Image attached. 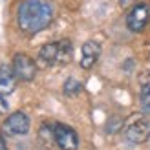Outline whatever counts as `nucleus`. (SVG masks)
<instances>
[{"mask_svg": "<svg viewBox=\"0 0 150 150\" xmlns=\"http://www.w3.org/2000/svg\"><path fill=\"white\" fill-rule=\"evenodd\" d=\"M15 73L9 66H0V95L11 93L15 90Z\"/></svg>", "mask_w": 150, "mask_h": 150, "instance_id": "obj_10", "label": "nucleus"}, {"mask_svg": "<svg viewBox=\"0 0 150 150\" xmlns=\"http://www.w3.org/2000/svg\"><path fill=\"white\" fill-rule=\"evenodd\" d=\"M150 20V7L145 2H137L126 15V28L134 33H139L146 28Z\"/></svg>", "mask_w": 150, "mask_h": 150, "instance_id": "obj_4", "label": "nucleus"}, {"mask_svg": "<svg viewBox=\"0 0 150 150\" xmlns=\"http://www.w3.org/2000/svg\"><path fill=\"white\" fill-rule=\"evenodd\" d=\"M125 137L134 145H141L150 137V123L145 115L134 114L125 126Z\"/></svg>", "mask_w": 150, "mask_h": 150, "instance_id": "obj_3", "label": "nucleus"}, {"mask_svg": "<svg viewBox=\"0 0 150 150\" xmlns=\"http://www.w3.org/2000/svg\"><path fill=\"white\" fill-rule=\"evenodd\" d=\"M51 18H53V9L44 0H24L17 15L20 29L29 35L44 29L51 22Z\"/></svg>", "mask_w": 150, "mask_h": 150, "instance_id": "obj_1", "label": "nucleus"}, {"mask_svg": "<svg viewBox=\"0 0 150 150\" xmlns=\"http://www.w3.org/2000/svg\"><path fill=\"white\" fill-rule=\"evenodd\" d=\"M0 150H7V146H6V141L2 139V136H0Z\"/></svg>", "mask_w": 150, "mask_h": 150, "instance_id": "obj_14", "label": "nucleus"}, {"mask_svg": "<svg viewBox=\"0 0 150 150\" xmlns=\"http://www.w3.org/2000/svg\"><path fill=\"white\" fill-rule=\"evenodd\" d=\"M139 104H141V110L145 114H150V70L143 71L139 75Z\"/></svg>", "mask_w": 150, "mask_h": 150, "instance_id": "obj_9", "label": "nucleus"}, {"mask_svg": "<svg viewBox=\"0 0 150 150\" xmlns=\"http://www.w3.org/2000/svg\"><path fill=\"white\" fill-rule=\"evenodd\" d=\"M101 55V44L95 40H88L82 44L81 48V66L84 70H90L97 62V59Z\"/></svg>", "mask_w": 150, "mask_h": 150, "instance_id": "obj_8", "label": "nucleus"}, {"mask_svg": "<svg viewBox=\"0 0 150 150\" xmlns=\"http://www.w3.org/2000/svg\"><path fill=\"white\" fill-rule=\"evenodd\" d=\"M81 92V82L75 81V79H68L64 82V93L73 95V93H79Z\"/></svg>", "mask_w": 150, "mask_h": 150, "instance_id": "obj_11", "label": "nucleus"}, {"mask_svg": "<svg viewBox=\"0 0 150 150\" xmlns=\"http://www.w3.org/2000/svg\"><path fill=\"white\" fill-rule=\"evenodd\" d=\"M53 139L61 150H77V146H79L77 132L71 126L62 125V123H57L53 126Z\"/></svg>", "mask_w": 150, "mask_h": 150, "instance_id": "obj_5", "label": "nucleus"}, {"mask_svg": "<svg viewBox=\"0 0 150 150\" xmlns=\"http://www.w3.org/2000/svg\"><path fill=\"white\" fill-rule=\"evenodd\" d=\"M13 73L18 81H33L35 75H37V66H35V61L31 57H28L24 53H18L15 55L13 59Z\"/></svg>", "mask_w": 150, "mask_h": 150, "instance_id": "obj_6", "label": "nucleus"}, {"mask_svg": "<svg viewBox=\"0 0 150 150\" xmlns=\"http://www.w3.org/2000/svg\"><path fill=\"white\" fill-rule=\"evenodd\" d=\"M134 2H137V0H119V4H121V7H128L130 4Z\"/></svg>", "mask_w": 150, "mask_h": 150, "instance_id": "obj_13", "label": "nucleus"}, {"mask_svg": "<svg viewBox=\"0 0 150 150\" xmlns=\"http://www.w3.org/2000/svg\"><path fill=\"white\" fill-rule=\"evenodd\" d=\"M7 110H9V103L6 101V97H4V95H0V115L6 114Z\"/></svg>", "mask_w": 150, "mask_h": 150, "instance_id": "obj_12", "label": "nucleus"}, {"mask_svg": "<svg viewBox=\"0 0 150 150\" xmlns=\"http://www.w3.org/2000/svg\"><path fill=\"white\" fill-rule=\"evenodd\" d=\"M71 53H73V46L70 40H57V42L44 44L39 51V57L48 66H62L71 61Z\"/></svg>", "mask_w": 150, "mask_h": 150, "instance_id": "obj_2", "label": "nucleus"}, {"mask_svg": "<svg viewBox=\"0 0 150 150\" xmlns=\"http://www.w3.org/2000/svg\"><path fill=\"white\" fill-rule=\"evenodd\" d=\"M4 130L9 136H24L29 130V117L24 112H15L4 121Z\"/></svg>", "mask_w": 150, "mask_h": 150, "instance_id": "obj_7", "label": "nucleus"}]
</instances>
